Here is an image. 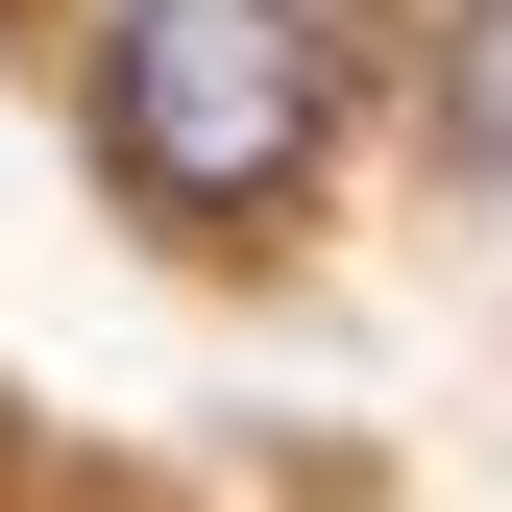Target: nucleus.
<instances>
[{"label": "nucleus", "instance_id": "obj_1", "mask_svg": "<svg viewBox=\"0 0 512 512\" xmlns=\"http://www.w3.org/2000/svg\"><path fill=\"white\" fill-rule=\"evenodd\" d=\"M317 122H342V25L317 0H122L98 25V147L171 220H269L317 171Z\"/></svg>", "mask_w": 512, "mask_h": 512}, {"label": "nucleus", "instance_id": "obj_2", "mask_svg": "<svg viewBox=\"0 0 512 512\" xmlns=\"http://www.w3.org/2000/svg\"><path fill=\"white\" fill-rule=\"evenodd\" d=\"M439 122H464V171L512 196V0H439Z\"/></svg>", "mask_w": 512, "mask_h": 512}]
</instances>
